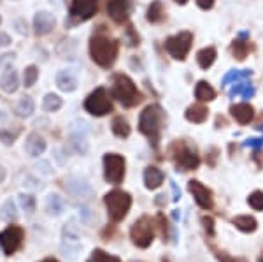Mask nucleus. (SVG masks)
Segmentation results:
<instances>
[{"label":"nucleus","instance_id":"2eb2a0df","mask_svg":"<svg viewBox=\"0 0 263 262\" xmlns=\"http://www.w3.org/2000/svg\"><path fill=\"white\" fill-rule=\"evenodd\" d=\"M46 148H48V145H46V139L42 137L41 134L32 132L27 136V141H25V151H27L32 159L41 157V155L46 151Z\"/></svg>","mask_w":263,"mask_h":262},{"label":"nucleus","instance_id":"2f4dec72","mask_svg":"<svg viewBox=\"0 0 263 262\" xmlns=\"http://www.w3.org/2000/svg\"><path fill=\"white\" fill-rule=\"evenodd\" d=\"M248 51H249V44H248V42L240 41V39L233 41L232 53H233V57H235L237 60H244V58L248 57Z\"/></svg>","mask_w":263,"mask_h":262},{"label":"nucleus","instance_id":"3c124183","mask_svg":"<svg viewBox=\"0 0 263 262\" xmlns=\"http://www.w3.org/2000/svg\"><path fill=\"white\" fill-rule=\"evenodd\" d=\"M0 25H2V14H0Z\"/></svg>","mask_w":263,"mask_h":262},{"label":"nucleus","instance_id":"7ed1b4c3","mask_svg":"<svg viewBox=\"0 0 263 262\" xmlns=\"http://www.w3.org/2000/svg\"><path fill=\"white\" fill-rule=\"evenodd\" d=\"M111 95L125 108H135L142 100V94L137 90V84L126 74H116L112 78Z\"/></svg>","mask_w":263,"mask_h":262},{"label":"nucleus","instance_id":"393cba45","mask_svg":"<svg viewBox=\"0 0 263 262\" xmlns=\"http://www.w3.org/2000/svg\"><path fill=\"white\" fill-rule=\"evenodd\" d=\"M63 108V99L57 94H48L42 99V109L46 113H58Z\"/></svg>","mask_w":263,"mask_h":262},{"label":"nucleus","instance_id":"72a5a7b5","mask_svg":"<svg viewBox=\"0 0 263 262\" xmlns=\"http://www.w3.org/2000/svg\"><path fill=\"white\" fill-rule=\"evenodd\" d=\"M88 262H121L118 257L114 255H109V253H105L104 250H100V248H97V250L91 252L90 259H88Z\"/></svg>","mask_w":263,"mask_h":262},{"label":"nucleus","instance_id":"e433bc0d","mask_svg":"<svg viewBox=\"0 0 263 262\" xmlns=\"http://www.w3.org/2000/svg\"><path fill=\"white\" fill-rule=\"evenodd\" d=\"M70 145H72V148H74L76 151H78V153H84V151H86V148H88L81 136H72L70 137Z\"/></svg>","mask_w":263,"mask_h":262},{"label":"nucleus","instance_id":"f704fd0d","mask_svg":"<svg viewBox=\"0 0 263 262\" xmlns=\"http://www.w3.org/2000/svg\"><path fill=\"white\" fill-rule=\"evenodd\" d=\"M248 202H249V206H251L253 209L263 211V192H260V190L253 192L251 196L248 197Z\"/></svg>","mask_w":263,"mask_h":262},{"label":"nucleus","instance_id":"603ef678","mask_svg":"<svg viewBox=\"0 0 263 262\" xmlns=\"http://www.w3.org/2000/svg\"><path fill=\"white\" fill-rule=\"evenodd\" d=\"M2 2H4V0H0V4H2Z\"/></svg>","mask_w":263,"mask_h":262},{"label":"nucleus","instance_id":"cd10ccee","mask_svg":"<svg viewBox=\"0 0 263 262\" xmlns=\"http://www.w3.org/2000/svg\"><path fill=\"white\" fill-rule=\"evenodd\" d=\"M63 208H65V202L60 196H57V194H51L48 196V199H46V209H48L49 215H53V217H58V215H62Z\"/></svg>","mask_w":263,"mask_h":262},{"label":"nucleus","instance_id":"a211bd4d","mask_svg":"<svg viewBox=\"0 0 263 262\" xmlns=\"http://www.w3.org/2000/svg\"><path fill=\"white\" fill-rule=\"evenodd\" d=\"M57 86L62 92H74L78 88V78L70 69H63L57 74Z\"/></svg>","mask_w":263,"mask_h":262},{"label":"nucleus","instance_id":"39448f33","mask_svg":"<svg viewBox=\"0 0 263 262\" xmlns=\"http://www.w3.org/2000/svg\"><path fill=\"white\" fill-rule=\"evenodd\" d=\"M84 109L93 116H105L112 113V100L104 86H99L84 100Z\"/></svg>","mask_w":263,"mask_h":262},{"label":"nucleus","instance_id":"7c9ffc66","mask_svg":"<svg viewBox=\"0 0 263 262\" xmlns=\"http://www.w3.org/2000/svg\"><path fill=\"white\" fill-rule=\"evenodd\" d=\"M20 206L27 215H32L33 211H35L37 201L32 194H20Z\"/></svg>","mask_w":263,"mask_h":262},{"label":"nucleus","instance_id":"0eeeda50","mask_svg":"<svg viewBox=\"0 0 263 262\" xmlns=\"http://www.w3.org/2000/svg\"><path fill=\"white\" fill-rule=\"evenodd\" d=\"M132 241L139 248H147L155 239V220L149 217H141L130 229Z\"/></svg>","mask_w":263,"mask_h":262},{"label":"nucleus","instance_id":"a19ab883","mask_svg":"<svg viewBox=\"0 0 263 262\" xmlns=\"http://www.w3.org/2000/svg\"><path fill=\"white\" fill-rule=\"evenodd\" d=\"M126 33H128V37H130L128 44L130 46H137L139 44V36L135 33V30H134V27H132V25H130L128 28H126Z\"/></svg>","mask_w":263,"mask_h":262},{"label":"nucleus","instance_id":"09e8293b","mask_svg":"<svg viewBox=\"0 0 263 262\" xmlns=\"http://www.w3.org/2000/svg\"><path fill=\"white\" fill-rule=\"evenodd\" d=\"M41 262H58L57 259H44V260H41Z\"/></svg>","mask_w":263,"mask_h":262},{"label":"nucleus","instance_id":"20e7f679","mask_svg":"<svg viewBox=\"0 0 263 262\" xmlns=\"http://www.w3.org/2000/svg\"><path fill=\"white\" fill-rule=\"evenodd\" d=\"M107 215L112 222H121L132 208V196L125 190H111L104 197Z\"/></svg>","mask_w":263,"mask_h":262},{"label":"nucleus","instance_id":"1a4fd4ad","mask_svg":"<svg viewBox=\"0 0 263 262\" xmlns=\"http://www.w3.org/2000/svg\"><path fill=\"white\" fill-rule=\"evenodd\" d=\"M125 169H126V162L121 155L107 153L104 157V176L109 183L120 185L123 178H125Z\"/></svg>","mask_w":263,"mask_h":262},{"label":"nucleus","instance_id":"9d476101","mask_svg":"<svg viewBox=\"0 0 263 262\" xmlns=\"http://www.w3.org/2000/svg\"><path fill=\"white\" fill-rule=\"evenodd\" d=\"M99 11V0H72L69 7V18L72 23H83L91 20Z\"/></svg>","mask_w":263,"mask_h":262},{"label":"nucleus","instance_id":"dca6fc26","mask_svg":"<svg viewBox=\"0 0 263 262\" xmlns=\"http://www.w3.org/2000/svg\"><path fill=\"white\" fill-rule=\"evenodd\" d=\"M20 88V76L14 69H4V73L0 74V90L4 94L11 95L16 94Z\"/></svg>","mask_w":263,"mask_h":262},{"label":"nucleus","instance_id":"412c9836","mask_svg":"<svg viewBox=\"0 0 263 262\" xmlns=\"http://www.w3.org/2000/svg\"><path fill=\"white\" fill-rule=\"evenodd\" d=\"M209 116V109L202 104H193L186 109V120L192 124H203Z\"/></svg>","mask_w":263,"mask_h":262},{"label":"nucleus","instance_id":"6e6552de","mask_svg":"<svg viewBox=\"0 0 263 262\" xmlns=\"http://www.w3.org/2000/svg\"><path fill=\"white\" fill-rule=\"evenodd\" d=\"M192 44H193L192 32H179L165 41V49L176 60H184L188 57L190 49H192Z\"/></svg>","mask_w":263,"mask_h":262},{"label":"nucleus","instance_id":"4468645a","mask_svg":"<svg viewBox=\"0 0 263 262\" xmlns=\"http://www.w3.org/2000/svg\"><path fill=\"white\" fill-rule=\"evenodd\" d=\"M188 190L193 194L195 201H197V204L200 206L202 209L213 208V192H211L205 185H202L200 181H197V180H192L188 183Z\"/></svg>","mask_w":263,"mask_h":262},{"label":"nucleus","instance_id":"ddd939ff","mask_svg":"<svg viewBox=\"0 0 263 262\" xmlns=\"http://www.w3.org/2000/svg\"><path fill=\"white\" fill-rule=\"evenodd\" d=\"M32 27H33V33L37 37L49 36L54 30V27H57V18L49 11H37L35 16H33Z\"/></svg>","mask_w":263,"mask_h":262},{"label":"nucleus","instance_id":"f8f14e48","mask_svg":"<svg viewBox=\"0 0 263 262\" xmlns=\"http://www.w3.org/2000/svg\"><path fill=\"white\" fill-rule=\"evenodd\" d=\"M134 11V0H109L107 14L116 23H126Z\"/></svg>","mask_w":263,"mask_h":262},{"label":"nucleus","instance_id":"4c0bfd02","mask_svg":"<svg viewBox=\"0 0 263 262\" xmlns=\"http://www.w3.org/2000/svg\"><path fill=\"white\" fill-rule=\"evenodd\" d=\"M14 60H16V53L14 51L0 55V67H4V69H11V63Z\"/></svg>","mask_w":263,"mask_h":262},{"label":"nucleus","instance_id":"423d86ee","mask_svg":"<svg viewBox=\"0 0 263 262\" xmlns=\"http://www.w3.org/2000/svg\"><path fill=\"white\" fill-rule=\"evenodd\" d=\"M172 159L176 162V167L181 169V171H193L200 164V159H198L195 148L188 146L186 143H176L172 146Z\"/></svg>","mask_w":263,"mask_h":262},{"label":"nucleus","instance_id":"8fccbe9b","mask_svg":"<svg viewBox=\"0 0 263 262\" xmlns=\"http://www.w3.org/2000/svg\"><path fill=\"white\" fill-rule=\"evenodd\" d=\"M258 262H263V253H261V255H260V259H258Z\"/></svg>","mask_w":263,"mask_h":262},{"label":"nucleus","instance_id":"ea45409f","mask_svg":"<svg viewBox=\"0 0 263 262\" xmlns=\"http://www.w3.org/2000/svg\"><path fill=\"white\" fill-rule=\"evenodd\" d=\"M202 223H203V227H205L207 234L214 236V220H213V218H211V217H203L202 218Z\"/></svg>","mask_w":263,"mask_h":262},{"label":"nucleus","instance_id":"a18cd8bd","mask_svg":"<svg viewBox=\"0 0 263 262\" xmlns=\"http://www.w3.org/2000/svg\"><path fill=\"white\" fill-rule=\"evenodd\" d=\"M263 145V139H249L246 141V146H253V148H258Z\"/></svg>","mask_w":263,"mask_h":262},{"label":"nucleus","instance_id":"49530a36","mask_svg":"<svg viewBox=\"0 0 263 262\" xmlns=\"http://www.w3.org/2000/svg\"><path fill=\"white\" fill-rule=\"evenodd\" d=\"M6 178H7V169L2 166V164H0V185L4 183V181H6Z\"/></svg>","mask_w":263,"mask_h":262},{"label":"nucleus","instance_id":"de8ad7c7","mask_svg":"<svg viewBox=\"0 0 263 262\" xmlns=\"http://www.w3.org/2000/svg\"><path fill=\"white\" fill-rule=\"evenodd\" d=\"M176 2H177V4H181V6H184V4L188 2V0H176Z\"/></svg>","mask_w":263,"mask_h":262},{"label":"nucleus","instance_id":"c85d7f7f","mask_svg":"<svg viewBox=\"0 0 263 262\" xmlns=\"http://www.w3.org/2000/svg\"><path fill=\"white\" fill-rule=\"evenodd\" d=\"M111 129H112V132H114V136H118V137H121V139L128 137L130 132H132L128 121H126L123 116H116V118H114L112 124H111Z\"/></svg>","mask_w":263,"mask_h":262},{"label":"nucleus","instance_id":"f3484780","mask_svg":"<svg viewBox=\"0 0 263 262\" xmlns=\"http://www.w3.org/2000/svg\"><path fill=\"white\" fill-rule=\"evenodd\" d=\"M230 113H232V116L235 118V120L239 121L240 125L249 124V121L253 120V116H254L253 106H251V104H248V102L232 106V108H230Z\"/></svg>","mask_w":263,"mask_h":262},{"label":"nucleus","instance_id":"a878e982","mask_svg":"<svg viewBox=\"0 0 263 262\" xmlns=\"http://www.w3.org/2000/svg\"><path fill=\"white\" fill-rule=\"evenodd\" d=\"M216 48H213V46H209V48H203L200 49V51L197 53V62L198 65L202 67V69H209L211 65L214 63L216 60Z\"/></svg>","mask_w":263,"mask_h":262},{"label":"nucleus","instance_id":"6ab92c4d","mask_svg":"<svg viewBox=\"0 0 263 262\" xmlns=\"http://www.w3.org/2000/svg\"><path fill=\"white\" fill-rule=\"evenodd\" d=\"M35 113V102L30 95H23L14 106V115L18 118H30Z\"/></svg>","mask_w":263,"mask_h":262},{"label":"nucleus","instance_id":"aec40b11","mask_svg":"<svg viewBox=\"0 0 263 262\" xmlns=\"http://www.w3.org/2000/svg\"><path fill=\"white\" fill-rule=\"evenodd\" d=\"M163 178H165L163 172L155 166H149L146 171H144V183H146V187L149 190L158 188L160 185L163 183Z\"/></svg>","mask_w":263,"mask_h":262},{"label":"nucleus","instance_id":"4be33fe9","mask_svg":"<svg viewBox=\"0 0 263 262\" xmlns=\"http://www.w3.org/2000/svg\"><path fill=\"white\" fill-rule=\"evenodd\" d=\"M163 18H165L163 4L160 2V0H153L149 4V7H147L146 20L149 21V23H160V21H163Z\"/></svg>","mask_w":263,"mask_h":262},{"label":"nucleus","instance_id":"c9c22d12","mask_svg":"<svg viewBox=\"0 0 263 262\" xmlns=\"http://www.w3.org/2000/svg\"><path fill=\"white\" fill-rule=\"evenodd\" d=\"M16 137H18V132H11V130H7V129H0V141H2L6 146L14 145Z\"/></svg>","mask_w":263,"mask_h":262},{"label":"nucleus","instance_id":"9b49d317","mask_svg":"<svg viewBox=\"0 0 263 262\" xmlns=\"http://www.w3.org/2000/svg\"><path fill=\"white\" fill-rule=\"evenodd\" d=\"M23 243V229L18 225H9L0 232V248L6 255H12Z\"/></svg>","mask_w":263,"mask_h":262},{"label":"nucleus","instance_id":"f03ea898","mask_svg":"<svg viewBox=\"0 0 263 262\" xmlns=\"http://www.w3.org/2000/svg\"><path fill=\"white\" fill-rule=\"evenodd\" d=\"M165 115L163 109L158 104H151L141 113L139 116V130L149 139V143L155 148L160 145V137H162V129H163Z\"/></svg>","mask_w":263,"mask_h":262},{"label":"nucleus","instance_id":"5701e85b","mask_svg":"<svg viewBox=\"0 0 263 262\" xmlns=\"http://www.w3.org/2000/svg\"><path fill=\"white\" fill-rule=\"evenodd\" d=\"M195 97H197L200 102H211V100L216 99V90L209 83L200 81L197 84V88H195Z\"/></svg>","mask_w":263,"mask_h":262},{"label":"nucleus","instance_id":"37998d69","mask_svg":"<svg viewBox=\"0 0 263 262\" xmlns=\"http://www.w3.org/2000/svg\"><path fill=\"white\" fill-rule=\"evenodd\" d=\"M197 4H198V7L200 9H211V7L214 6V0H197Z\"/></svg>","mask_w":263,"mask_h":262},{"label":"nucleus","instance_id":"79ce46f5","mask_svg":"<svg viewBox=\"0 0 263 262\" xmlns=\"http://www.w3.org/2000/svg\"><path fill=\"white\" fill-rule=\"evenodd\" d=\"M11 36L9 33H6V32H0V48H7V46H11Z\"/></svg>","mask_w":263,"mask_h":262},{"label":"nucleus","instance_id":"c03bdc74","mask_svg":"<svg viewBox=\"0 0 263 262\" xmlns=\"http://www.w3.org/2000/svg\"><path fill=\"white\" fill-rule=\"evenodd\" d=\"M216 255H218V259L221 260V262H246L242 259H232V257L224 255V253H216Z\"/></svg>","mask_w":263,"mask_h":262},{"label":"nucleus","instance_id":"b1692460","mask_svg":"<svg viewBox=\"0 0 263 262\" xmlns=\"http://www.w3.org/2000/svg\"><path fill=\"white\" fill-rule=\"evenodd\" d=\"M16 218H18V208H16V202H14V199H7L2 204V208H0V220L11 223V222H16Z\"/></svg>","mask_w":263,"mask_h":262},{"label":"nucleus","instance_id":"bb28decb","mask_svg":"<svg viewBox=\"0 0 263 262\" xmlns=\"http://www.w3.org/2000/svg\"><path fill=\"white\" fill-rule=\"evenodd\" d=\"M233 225L242 232H254L258 227V222L254 217H249V215H242V217L233 218Z\"/></svg>","mask_w":263,"mask_h":262},{"label":"nucleus","instance_id":"58836bf2","mask_svg":"<svg viewBox=\"0 0 263 262\" xmlns=\"http://www.w3.org/2000/svg\"><path fill=\"white\" fill-rule=\"evenodd\" d=\"M14 27H16V30H18V33H21V36H27V33H28L27 21H25L23 18L16 20V21H14Z\"/></svg>","mask_w":263,"mask_h":262},{"label":"nucleus","instance_id":"f257e3e1","mask_svg":"<svg viewBox=\"0 0 263 262\" xmlns=\"http://www.w3.org/2000/svg\"><path fill=\"white\" fill-rule=\"evenodd\" d=\"M120 53V41L109 37L104 32H97L90 39V55L91 60L102 69H109L118 60Z\"/></svg>","mask_w":263,"mask_h":262},{"label":"nucleus","instance_id":"c756f323","mask_svg":"<svg viewBox=\"0 0 263 262\" xmlns=\"http://www.w3.org/2000/svg\"><path fill=\"white\" fill-rule=\"evenodd\" d=\"M37 79H39V67L37 65H28L25 67L23 71V86L25 88H32L33 84L37 83Z\"/></svg>","mask_w":263,"mask_h":262},{"label":"nucleus","instance_id":"473e14b6","mask_svg":"<svg viewBox=\"0 0 263 262\" xmlns=\"http://www.w3.org/2000/svg\"><path fill=\"white\" fill-rule=\"evenodd\" d=\"M67 190H69L70 194H74V196H83L84 192H90V187H88L84 181H79V180H70L69 183L65 185Z\"/></svg>","mask_w":263,"mask_h":262}]
</instances>
